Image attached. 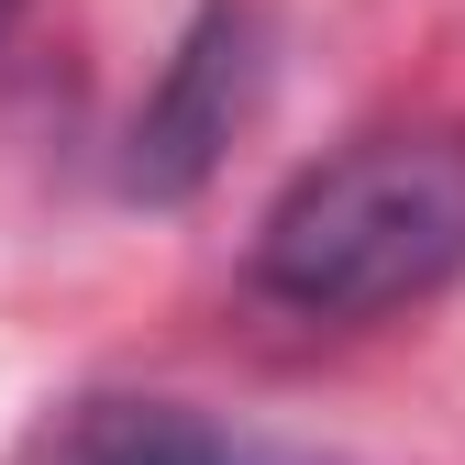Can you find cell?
Instances as JSON below:
<instances>
[{"mask_svg":"<svg viewBox=\"0 0 465 465\" xmlns=\"http://www.w3.org/2000/svg\"><path fill=\"white\" fill-rule=\"evenodd\" d=\"M266 89V0H200L178 55H166V78L144 89L134 134H123V189L134 200H189L222 144L244 134V111Z\"/></svg>","mask_w":465,"mask_h":465,"instance_id":"2","label":"cell"},{"mask_svg":"<svg viewBox=\"0 0 465 465\" xmlns=\"http://www.w3.org/2000/svg\"><path fill=\"white\" fill-rule=\"evenodd\" d=\"M255 300L288 322H399L465 277V123H377L300 166L255 222Z\"/></svg>","mask_w":465,"mask_h":465,"instance_id":"1","label":"cell"},{"mask_svg":"<svg viewBox=\"0 0 465 465\" xmlns=\"http://www.w3.org/2000/svg\"><path fill=\"white\" fill-rule=\"evenodd\" d=\"M23 12H34V0H0V45H12V23H23Z\"/></svg>","mask_w":465,"mask_h":465,"instance_id":"4","label":"cell"},{"mask_svg":"<svg viewBox=\"0 0 465 465\" xmlns=\"http://www.w3.org/2000/svg\"><path fill=\"white\" fill-rule=\"evenodd\" d=\"M67 465H300V454L244 443V432H222V421L178 411V399H123V411H100V421L78 432Z\"/></svg>","mask_w":465,"mask_h":465,"instance_id":"3","label":"cell"}]
</instances>
